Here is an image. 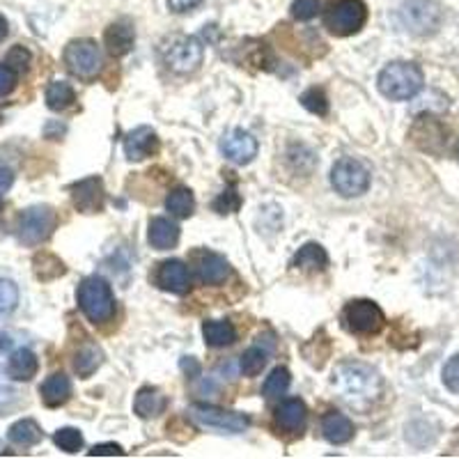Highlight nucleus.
Masks as SVG:
<instances>
[{
  "instance_id": "obj_1",
  "label": "nucleus",
  "mask_w": 459,
  "mask_h": 459,
  "mask_svg": "<svg viewBox=\"0 0 459 459\" xmlns=\"http://www.w3.org/2000/svg\"><path fill=\"white\" fill-rule=\"evenodd\" d=\"M331 384L340 400L356 411H368L381 395V377L377 375V370L359 360L340 363L333 370Z\"/></svg>"
},
{
  "instance_id": "obj_30",
  "label": "nucleus",
  "mask_w": 459,
  "mask_h": 459,
  "mask_svg": "<svg viewBox=\"0 0 459 459\" xmlns=\"http://www.w3.org/2000/svg\"><path fill=\"white\" fill-rule=\"evenodd\" d=\"M76 100V92L69 83L65 81H53L47 88V106L51 110H65L74 104Z\"/></svg>"
},
{
  "instance_id": "obj_36",
  "label": "nucleus",
  "mask_w": 459,
  "mask_h": 459,
  "mask_svg": "<svg viewBox=\"0 0 459 459\" xmlns=\"http://www.w3.org/2000/svg\"><path fill=\"white\" fill-rule=\"evenodd\" d=\"M19 306V287L14 281H0V315H7Z\"/></svg>"
},
{
  "instance_id": "obj_5",
  "label": "nucleus",
  "mask_w": 459,
  "mask_h": 459,
  "mask_svg": "<svg viewBox=\"0 0 459 459\" xmlns=\"http://www.w3.org/2000/svg\"><path fill=\"white\" fill-rule=\"evenodd\" d=\"M331 184L342 198H359L370 186V170L359 159H340L331 170Z\"/></svg>"
},
{
  "instance_id": "obj_47",
  "label": "nucleus",
  "mask_w": 459,
  "mask_h": 459,
  "mask_svg": "<svg viewBox=\"0 0 459 459\" xmlns=\"http://www.w3.org/2000/svg\"><path fill=\"white\" fill-rule=\"evenodd\" d=\"M7 32H10V26H7V19L3 14H0V42L5 39Z\"/></svg>"
},
{
  "instance_id": "obj_17",
  "label": "nucleus",
  "mask_w": 459,
  "mask_h": 459,
  "mask_svg": "<svg viewBox=\"0 0 459 459\" xmlns=\"http://www.w3.org/2000/svg\"><path fill=\"white\" fill-rule=\"evenodd\" d=\"M106 48L113 57H122L134 48V42H136V32H134V26L129 22H115L106 28L104 35Z\"/></svg>"
},
{
  "instance_id": "obj_18",
  "label": "nucleus",
  "mask_w": 459,
  "mask_h": 459,
  "mask_svg": "<svg viewBox=\"0 0 459 459\" xmlns=\"http://www.w3.org/2000/svg\"><path fill=\"white\" fill-rule=\"evenodd\" d=\"M195 269H198V276L204 285H219V282H223L230 276L228 260L219 255V253H200Z\"/></svg>"
},
{
  "instance_id": "obj_29",
  "label": "nucleus",
  "mask_w": 459,
  "mask_h": 459,
  "mask_svg": "<svg viewBox=\"0 0 459 459\" xmlns=\"http://www.w3.org/2000/svg\"><path fill=\"white\" fill-rule=\"evenodd\" d=\"M166 209L172 216H178V219H188L195 209V198L194 194H191V188H175V191L168 195Z\"/></svg>"
},
{
  "instance_id": "obj_12",
  "label": "nucleus",
  "mask_w": 459,
  "mask_h": 459,
  "mask_svg": "<svg viewBox=\"0 0 459 459\" xmlns=\"http://www.w3.org/2000/svg\"><path fill=\"white\" fill-rule=\"evenodd\" d=\"M411 141L418 150L429 152V154H441L446 143H448V129L434 115H423L411 126Z\"/></svg>"
},
{
  "instance_id": "obj_48",
  "label": "nucleus",
  "mask_w": 459,
  "mask_h": 459,
  "mask_svg": "<svg viewBox=\"0 0 459 459\" xmlns=\"http://www.w3.org/2000/svg\"><path fill=\"white\" fill-rule=\"evenodd\" d=\"M455 152H457V159H459V141H457V145H455Z\"/></svg>"
},
{
  "instance_id": "obj_19",
  "label": "nucleus",
  "mask_w": 459,
  "mask_h": 459,
  "mask_svg": "<svg viewBox=\"0 0 459 459\" xmlns=\"http://www.w3.org/2000/svg\"><path fill=\"white\" fill-rule=\"evenodd\" d=\"M306 418H308V409L301 400L292 397V400H285L278 404L276 409V423L278 428L285 429V432H299L306 425Z\"/></svg>"
},
{
  "instance_id": "obj_23",
  "label": "nucleus",
  "mask_w": 459,
  "mask_h": 459,
  "mask_svg": "<svg viewBox=\"0 0 459 459\" xmlns=\"http://www.w3.org/2000/svg\"><path fill=\"white\" fill-rule=\"evenodd\" d=\"M37 370H39V360H37L35 351H30L28 347H22L10 356L7 372H10L12 379L30 381L37 375Z\"/></svg>"
},
{
  "instance_id": "obj_14",
  "label": "nucleus",
  "mask_w": 459,
  "mask_h": 459,
  "mask_svg": "<svg viewBox=\"0 0 459 459\" xmlns=\"http://www.w3.org/2000/svg\"><path fill=\"white\" fill-rule=\"evenodd\" d=\"M74 207L83 214H97L104 207V182L100 178L81 179L72 186Z\"/></svg>"
},
{
  "instance_id": "obj_44",
  "label": "nucleus",
  "mask_w": 459,
  "mask_h": 459,
  "mask_svg": "<svg viewBox=\"0 0 459 459\" xmlns=\"http://www.w3.org/2000/svg\"><path fill=\"white\" fill-rule=\"evenodd\" d=\"M14 184V175H12L10 168H0V195L7 194Z\"/></svg>"
},
{
  "instance_id": "obj_42",
  "label": "nucleus",
  "mask_w": 459,
  "mask_h": 459,
  "mask_svg": "<svg viewBox=\"0 0 459 459\" xmlns=\"http://www.w3.org/2000/svg\"><path fill=\"white\" fill-rule=\"evenodd\" d=\"M125 450L117 444H100L90 450V457H122Z\"/></svg>"
},
{
  "instance_id": "obj_21",
  "label": "nucleus",
  "mask_w": 459,
  "mask_h": 459,
  "mask_svg": "<svg viewBox=\"0 0 459 459\" xmlns=\"http://www.w3.org/2000/svg\"><path fill=\"white\" fill-rule=\"evenodd\" d=\"M322 434L324 438L333 446L347 444V441L354 437V425H351L350 418L342 416V413L331 411L322 418Z\"/></svg>"
},
{
  "instance_id": "obj_31",
  "label": "nucleus",
  "mask_w": 459,
  "mask_h": 459,
  "mask_svg": "<svg viewBox=\"0 0 459 459\" xmlns=\"http://www.w3.org/2000/svg\"><path fill=\"white\" fill-rule=\"evenodd\" d=\"M32 266H35V276L39 281H56V278L65 276V272H67L63 262L57 260L56 255H51V253H39V255H35Z\"/></svg>"
},
{
  "instance_id": "obj_34",
  "label": "nucleus",
  "mask_w": 459,
  "mask_h": 459,
  "mask_svg": "<svg viewBox=\"0 0 459 459\" xmlns=\"http://www.w3.org/2000/svg\"><path fill=\"white\" fill-rule=\"evenodd\" d=\"M53 441H56L57 448L65 450V453H76V450L83 448V434L74 428L57 429V432L53 434Z\"/></svg>"
},
{
  "instance_id": "obj_25",
  "label": "nucleus",
  "mask_w": 459,
  "mask_h": 459,
  "mask_svg": "<svg viewBox=\"0 0 459 459\" xmlns=\"http://www.w3.org/2000/svg\"><path fill=\"white\" fill-rule=\"evenodd\" d=\"M203 335L204 342L209 347H228L237 340V331L235 326L225 319H212V322H204L203 326Z\"/></svg>"
},
{
  "instance_id": "obj_35",
  "label": "nucleus",
  "mask_w": 459,
  "mask_h": 459,
  "mask_svg": "<svg viewBox=\"0 0 459 459\" xmlns=\"http://www.w3.org/2000/svg\"><path fill=\"white\" fill-rule=\"evenodd\" d=\"M301 104L306 110H310V113H315V115H322V117L329 113V100H326L324 90H319V88L306 90V92L301 94Z\"/></svg>"
},
{
  "instance_id": "obj_10",
  "label": "nucleus",
  "mask_w": 459,
  "mask_h": 459,
  "mask_svg": "<svg viewBox=\"0 0 459 459\" xmlns=\"http://www.w3.org/2000/svg\"><path fill=\"white\" fill-rule=\"evenodd\" d=\"M344 326L356 335H372L379 333L386 317H384V310L377 306L375 301H368V299H360V301H351L342 313Z\"/></svg>"
},
{
  "instance_id": "obj_39",
  "label": "nucleus",
  "mask_w": 459,
  "mask_h": 459,
  "mask_svg": "<svg viewBox=\"0 0 459 459\" xmlns=\"http://www.w3.org/2000/svg\"><path fill=\"white\" fill-rule=\"evenodd\" d=\"M444 384L448 391H453L455 395H459V354L446 363L444 368Z\"/></svg>"
},
{
  "instance_id": "obj_49",
  "label": "nucleus",
  "mask_w": 459,
  "mask_h": 459,
  "mask_svg": "<svg viewBox=\"0 0 459 459\" xmlns=\"http://www.w3.org/2000/svg\"><path fill=\"white\" fill-rule=\"evenodd\" d=\"M0 212H3V198H0Z\"/></svg>"
},
{
  "instance_id": "obj_8",
  "label": "nucleus",
  "mask_w": 459,
  "mask_h": 459,
  "mask_svg": "<svg viewBox=\"0 0 459 459\" xmlns=\"http://www.w3.org/2000/svg\"><path fill=\"white\" fill-rule=\"evenodd\" d=\"M65 65L79 79H94L101 72L104 57L92 39H74L65 48Z\"/></svg>"
},
{
  "instance_id": "obj_40",
  "label": "nucleus",
  "mask_w": 459,
  "mask_h": 459,
  "mask_svg": "<svg viewBox=\"0 0 459 459\" xmlns=\"http://www.w3.org/2000/svg\"><path fill=\"white\" fill-rule=\"evenodd\" d=\"M7 65H12V69H26L30 65V51L26 47H14L7 56Z\"/></svg>"
},
{
  "instance_id": "obj_20",
  "label": "nucleus",
  "mask_w": 459,
  "mask_h": 459,
  "mask_svg": "<svg viewBox=\"0 0 459 459\" xmlns=\"http://www.w3.org/2000/svg\"><path fill=\"white\" fill-rule=\"evenodd\" d=\"M150 244L157 248V251H168V248H175L179 241V228L172 223L170 219H157L150 221V235H147Z\"/></svg>"
},
{
  "instance_id": "obj_16",
  "label": "nucleus",
  "mask_w": 459,
  "mask_h": 459,
  "mask_svg": "<svg viewBox=\"0 0 459 459\" xmlns=\"http://www.w3.org/2000/svg\"><path fill=\"white\" fill-rule=\"evenodd\" d=\"M157 285L170 294H184L191 287V276L182 260H166L157 272Z\"/></svg>"
},
{
  "instance_id": "obj_41",
  "label": "nucleus",
  "mask_w": 459,
  "mask_h": 459,
  "mask_svg": "<svg viewBox=\"0 0 459 459\" xmlns=\"http://www.w3.org/2000/svg\"><path fill=\"white\" fill-rule=\"evenodd\" d=\"M16 85V74L14 69L7 67V65H0V97H5L14 90Z\"/></svg>"
},
{
  "instance_id": "obj_3",
  "label": "nucleus",
  "mask_w": 459,
  "mask_h": 459,
  "mask_svg": "<svg viewBox=\"0 0 459 459\" xmlns=\"http://www.w3.org/2000/svg\"><path fill=\"white\" fill-rule=\"evenodd\" d=\"M79 308L94 324L108 322L115 315V299L110 285L100 276L85 278L79 285Z\"/></svg>"
},
{
  "instance_id": "obj_45",
  "label": "nucleus",
  "mask_w": 459,
  "mask_h": 459,
  "mask_svg": "<svg viewBox=\"0 0 459 459\" xmlns=\"http://www.w3.org/2000/svg\"><path fill=\"white\" fill-rule=\"evenodd\" d=\"M12 400H14V391L7 386H0V411L10 407Z\"/></svg>"
},
{
  "instance_id": "obj_13",
  "label": "nucleus",
  "mask_w": 459,
  "mask_h": 459,
  "mask_svg": "<svg viewBox=\"0 0 459 459\" xmlns=\"http://www.w3.org/2000/svg\"><path fill=\"white\" fill-rule=\"evenodd\" d=\"M221 152L228 161L244 166L257 157V141L244 129H232L221 138Z\"/></svg>"
},
{
  "instance_id": "obj_2",
  "label": "nucleus",
  "mask_w": 459,
  "mask_h": 459,
  "mask_svg": "<svg viewBox=\"0 0 459 459\" xmlns=\"http://www.w3.org/2000/svg\"><path fill=\"white\" fill-rule=\"evenodd\" d=\"M423 72L413 63H391L379 74V92L393 101H407L423 90Z\"/></svg>"
},
{
  "instance_id": "obj_46",
  "label": "nucleus",
  "mask_w": 459,
  "mask_h": 459,
  "mask_svg": "<svg viewBox=\"0 0 459 459\" xmlns=\"http://www.w3.org/2000/svg\"><path fill=\"white\" fill-rule=\"evenodd\" d=\"M182 370L188 372V375L194 377V375H198L200 366H198V363H195L194 359H184V360H182Z\"/></svg>"
},
{
  "instance_id": "obj_24",
  "label": "nucleus",
  "mask_w": 459,
  "mask_h": 459,
  "mask_svg": "<svg viewBox=\"0 0 459 459\" xmlns=\"http://www.w3.org/2000/svg\"><path fill=\"white\" fill-rule=\"evenodd\" d=\"M326 264H329V255L319 244L301 246L292 260V266L303 269V272H322V269H326Z\"/></svg>"
},
{
  "instance_id": "obj_26",
  "label": "nucleus",
  "mask_w": 459,
  "mask_h": 459,
  "mask_svg": "<svg viewBox=\"0 0 459 459\" xmlns=\"http://www.w3.org/2000/svg\"><path fill=\"white\" fill-rule=\"evenodd\" d=\"M166 409V397L157 388H141L134 402V411L141 418H157Z\"/></svg>"
},
{
  "instance_id": "obj_28",
  "label": "nucleus",
  "mask_w": 459,
  "mask_h": 459,
  "mask_svg": "<svg viewBox=\"0 0 459 459\" xmlns=\"http://www.w3.org/2000/svg\"><path fill=\"white\" fill-rule=\"evenodd\" d=\"M7 438H10L14 446L30 448V446H35L42 441V429H39V425H37L35 420H30V418H23V420H19V423L12 425L10 432H7Z\"/></svg>"
},
{
  "instance_id": "obj_32",
  "label": "nucleus",
  "mask_w": 459,
  "mask_h": 459,
  "mask_svg": "<svg viewBox=\"0 0 459 459\" xmlns=\"http://www.w3.org/2000/svg\"><path fill=\"white\" fill-rule=\"evenodd\" d=\"M290 381H292V377H290V370H287V368H273L272 375L266 377L264 386H262V395H264L266 400L281 397L282 393L290 388Z\"/></svg>"
},
{
  "instance_id": "obj_15",
  "label": "nucleus",
  "mask_w": 459,
  "mask_h": 459,
  "mask_svg": "<svg viewBox=\"0 0 459 459\" xmlns=\"http://www.w3.org/2000/svg\"><path fill=\"white\" fill-rule=\"evenodd\" d=\"M159 150L157 131L152 126H138L125 136V154L129 161H143Z\"/></svg>"
},
{
  "instance_id": "obj_22",
  "label": "nucleus",
  "mask_w": 459,
  "mask_h": 459,
  "mask_svg": "<svg viewBox=\"0 0 459 459\" xmlns=\"http://www.w3.org/2000/svg\"><path fill=\"white\" fill-rule=\"evenodd\" d=\"M39 393H42L44 404L56 409L60 407V404H65V402L69 400V395H72V381H69V377L63 375V372H56V375L47 377V381L42 384Z\"/></svg>"
},
{
  "instance_id": "obj_6",
  "label": "nucleus",
  "mask_w": 459,
  "mask_h": 459,
  "mask_svg": "<svg viewBox=\"0 0 459 459\" xmlns=\"http://www.w3.org/2000/svg\"><path fill=\"white\" fill-rule=\"evenodd\" d=\"M326 28L335 37L356 35L368 22V7L363 0H338L329 12H326Z\"/></svg>"
},
{
  "instance_id": "obj_7",
  "label": "nucleus",
  "mask_w": 459,
  "mask_h": 459,
  "mask_svg": "<svg viewBox=\"0 0 459 459\" xmlns=\"http://www.w3.org/2000/svg\"><path fill=\"white\" fill-rule=\"evenodd\" d=\"M163 56H166V65L175 74H191L203 65L204 51L200 39H195V37L175 35L170 37Z\"/></svg>"
},
{
  "instance_id": "obj_33",
  "label": "nucleus",
  "mask_w": 459,
  "mask_h": 459,
  "mask_svg": "<svg viewBox=\"0 0 459 459\" xmlns=\"http://www.w3.org/2000/svg\"><path fill=\"white\" fill-rule=\"evenodd\" d=\"M266 366V351L260 350V347H251L246 350L244 356L239 360V370L244 372L246 377H255L260 375L262 368Z\"/></svg>"
},
{
  "instance_id": "obj_38",
  "label": "nucleus",
  "mask_w": 459,
  "mask_h": 459,
  "mask_svg": "<svg viewBox=\"0 0 459 459\" xmlns=\"http://www.w3.org/2000/svg\"><path fill=\"white\" fill-rule=\"evenodd\" d=\"M319 10V0H294L292 5V16L299 19V22H310L317 16Z\"/></svg>"
},
{
  "instance_id": "obj_11",
  "label": "nucleus",
  "mask_w": 459,
  "mask_h": 459,
  "mask_svg": "<svg viewBox=\"0 0 459 459\" xmlns=\"http://www.w3.org/2000/svg\"><path fill=\"white\" fill-rule=\"evenodd\" d=\"M191 418H194L195 423L203 425V428L228 434H239L251 425V418L244 416V413L225 411V409L209 407V404H194L191 407Z\"/></svg>"
},
{
  "instance_id": "obj_27",
  "label": "nucleus",
  "mask_w": 459,
  "mask_h": 459,
  "mask_svg": "<svg viewBox=\"0 0 459 459\" xmlns=\"http://www.w3.org/2000/svg\"><path fill=\"white\" fill-rule=\"evenodd\" d=\"M101 360H104V354H101L100 347L94 342H85L83 347L76 351V356H74V370H76V375H79L81 379H88V377L101 366Z\"/></svg>"
},
{
  "instance_id": "obj_9",
  "label": "nucleus",
  "mask_w": 459,
  "mask_h": 459,
  "mask_svg": "<svg viewBox=\"0 0 459 459\" xmlns=\"http://www.w3.org/2000/svg\"><path fill=\"white\" fill-rule=\"evenodd\" d=\"M56 223L57 219L51 207H30L19 216L16 235H19L22 244L37 246L51 237V232L56 230Z\"/></svg>"
},
{
  "instance_id": "obj_43",
  "label": "nucleus",
  "mask_w": 459,
  "mask_h": 459,
  "mask_svg": "<svg viewBox=\"0 0 459 459\" xmlns=\"http://www.w3.org/2000/svg\"><path fill=\"white\" fill-rule=\"evenodd\" d=\"M203 0H168V7H170L172 12H188V10H194L195 5H200Z\"/></svg>"
},
{
  "instance_id": "obj_37",
  "label": "nucleus",
  "mask_w": 459,
  "mask_h": 459,
  "mask_svg": "<svg viewBox=\"0 0 459 459\" xmlns=\"http://www.w3.org/2000/svg\"><path fill=\"white\" fill-rule=\"evenodd\" d=\"M241 207V198L235 188H225L223 194L214 200V209L219 214H235L237 209Z\"/></svg>"
},
{
  "instance_id": "obj_4",
  "label": "nucleus",
  "mask_w": 459,
  "mask_h": 459,
  "mask_svg": "<svg viewBox=\"0 0 459 459\" xmlns=\"http://www.w3.org/2000/svg\"><path fill=\"white\" fill-rule=\"evenodd\" d=\"M400 26L418 37L432 35L444 22V10L437 0H404L397 12Z\"/></svg>"
}]
</instances>
